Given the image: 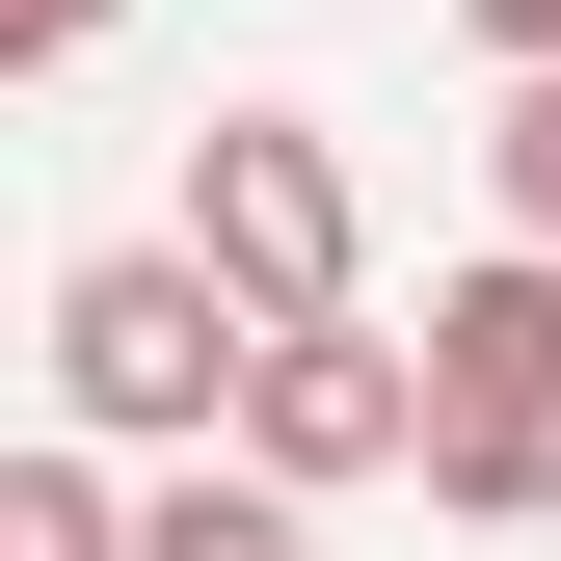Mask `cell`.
I'll use <instances>...</instances> for the list:
<instances>
[{
	"mask_svg": "<svg viewBox=\"0 0 561 561\" xmlns=\"http://www.w3.org/2000/svg\"><path fill=\"white\" fill-rule=\"evenodd\" d=\"M241 375H267V321H241L187 241H107V267H54V401H81L107 455H161V481H187V455L241 428Z\"/></svg>",
	"mask_w": 561,
	"mask_h": 561,
	"instance_id": "obj_1",
	"label": "cell"
},
{
	"mask_svg": "<svg viewBox=\"0 0 561 561\" xmlns=\"http://www.w3.org/2000/svg\"><path fill=\"white\" fill-rule=\"evenodd\" d=\"M187 267H215L241 321H347V267H375L347 134L321 107H215V134H187Z\"/></svg>",
	"mask_w": 561,
	"mask_h": 561,
	"instance_id": "obj_2",
	"label": "cell"
},
{
	"mask_svg": "<svg viewBox=\"0 0 561 561\" xmlns=\"http://www.w3.org/2000/svg\"><path fill=\"white\" fill-rule=\"evenodd\" d=\"M428 481L455 508H561V267H455L428 295Z\"/></svg>",
	"mask_w": 561,
	"mask_h": 561,
	"instance_id": "obj_3",
	"label": "cell"
},
{
	"mask_svg": "<svg viewBox=\"0 0 561 561\" xmlns=\"http://www.w3.org/2000/svg\"><path fill=\"white\" fill-rule=\"evenodd\" d=\"M428 455V347H375V321H267V375H241V481H401Z\"/></svg>",
	"mask_w": 561,
	"mask_h": 561,
	"instance_id": "obj_4",
	"label": "cell"
},
{
	"mask_svg": "<svg viewBox=\"0 0 561 561\" xmlns=\"http://www.w3.org/2000/svg\"><path fill=\"white\" fill-rule=\"evenodd\" d=\"M134 561H321V508L241 481V455H187V481H134Z\"/></svg>",
	"mask_w": 561,
	"mask_h": 561,
	"instance_id": "obj_5",
	"label": "cell"
},
{
	"mask_svg": "<svg viewBox=\"0 0 561 561\" xmlns=\"http://www.w3.org/2000/svg\"><path fill=\"white\" fill-rule=\"evenodd\" d=\"M0 561H134V508H107L81 455H0Z\"/></svg>",
	"mask_w": 561,
	"mask_h": 561,
	"instance_id": "obj_6",
	"label": "cell"
},
{
	"mask_svg": "<svg viewBox=\"0 0 561 561\" xmlns=\"http://www.w3.org/2000/svg\"><path fill=\"white\" fill-rule=\"evenodd\" d=\"M481 187H508V241L561 267V81H508V134H481Z\"/></svg>",
	"mask_w": 561,
	"mask_h": 561,
	"instance_id": "obj_7",
	"label": "cell"
},
{
	"mask_svg": "<svg viewBox=\"0 0 561 561\" xmlns=\"http://www.w3.org/2000/svg\"><path fill=\"white\" fill-rule=\"evenodd\" d=\"M455 27H481V54H508V81H561V0H455Z\"/></svg>",
	"mask_w": 561,
	"mask_h": 561,
	"instance_id": "obj_8",
	"label": "cell"
},
{
	"mask_svg": "<svg viewBox=\"0 0 561 561\" xmlns=\"http://www.w3.org/2000/svg\"><path fill=\"white\" fill-rule=\"evenodd\" d=\"M0 27H27V54H107V0H0Z\"/></svg>",
	"mask_w": 561,
	"mask_h": 561,
	"instance_id": "obj_9",
	"label": "cell"
}]
</instances>
